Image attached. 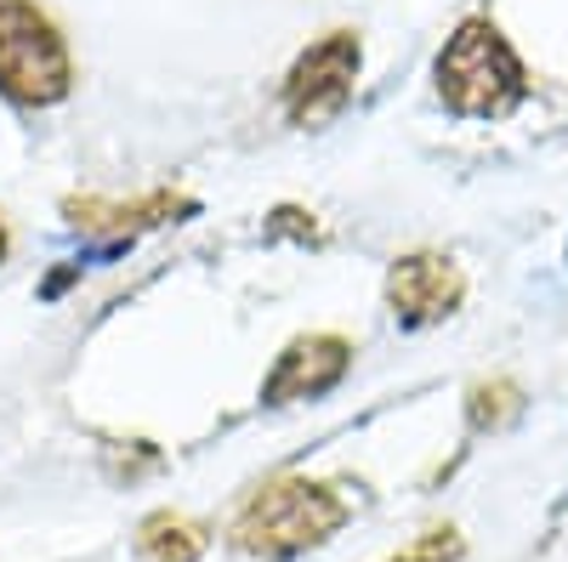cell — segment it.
Returning <instances> with one entry per match:
<instances>
[{
	"mask_svg": "<svg viewBox=\"0 0 568 562\" xmlns=\"http://www.w3.org/2000/svg\"><path fill=\"white\" fill-rule=\"evenodd\" d=\"M0 256H7V233H0Z\"/></svg>",
	"mask_w": 568,
	"mask_h": 562,
	"instance_id": "cell-11",
	"label": "cell"
},
{
	"mask_svg": "<svg viewBox=\"0 0 568 562\" xmlns=\"http://www.w3.org/2000/svg\"><path fill=\"white\" fill-rule=\"evenodd\" d=\"M466 296V278L449 256L438 251H415V256H398L393 273H387V307L398 324H409V330H420V324H438L460 307Z\"/></svg>",
	"mask_w": 568,
	"mask_h": 562,
	"instance_id": "cell-5",
	"label": "cell"
},
{
	"mask_svg": "<svg viewBox=\"0 0 568 562\" xmlns=\"http://www.w3.org/2000/svg\"><path fill=\"white\" fill-rule=\"evenodd\" d=\"M460 556V534L455 529H426L415 545H404L393 562H455Z\"/></svg>",
	"mask_w": 568,
	"mask_h": 562,
	"instance_id": "cell-10",
	"label": "cell"
},
{
	"mask_svg": "<svg viewBox=\"0 0 568 562\" xmlns=\"http://www.w3.org/2000/svg\"><path fill=\"white\" fill-rule=\"evenodd\" d=\"M517 409H524V398H517L511 381H478V387H471V403H466L471 427H506Z\"/></svg>",
	"mask_w": 568,
	"mask_h": 562,
	"instance_id": "cell-9",
	"label": "cell"
},
{
	"mask_svg": "<svg viewBox=\"0 0 568 562\" xmlns=\"http://www.w3.org/2000/svg\"><path fill=\"white\" fill-rule=\"evenodd\" d=\"M194 216V200L182 194H142L131 205H109V200H69V222L80 233H98V239H136L160 222H182Z\"/></svg>",
	"mask_w": 568,
	"mask_h": 562,
	"instance_id": "cell-7",
	"label": "cell"
},
{
	"mask_svg": "<svg viewBox=\"0 0 568 562\" xmlns=\"http://www.w3.org/2000/svg\"><path fill=\"white\" fill-rule=\"evenodd\" d=\"M342 523H347V500L329 483L267 478L240 505V518H233V545L251 556H267V562H284V556H302V551L324 545Z\"/></svg>",
	"mask_w": 568,
	"mask_h": 562,
	"instance_id": "cell-1",
	"label": "cell"
},
{
	"mask_svg": "<svg viewBox=\"0 0 568 562\" xmlns=\"http://www.w3.org/2000/svg\"><path fill=\"white\" fill-rule=\"evenodd\" d=\"M353 347L342 336H296L278 352V364L262 381V403H296V398H324L347 375Z\"/></svg>",
	"mask_w": 568,
	"mask_h": 562,
	"instance_id": "cell-6",
	"label": "cell"
},
{
	"mask_svg": "<svg viewBox=\"0 0 568 562\" xmlns=\"http://www.w3.org/2000/svg\"><path fill=\"white\" fill-rule=\"evenodd\" d=\"M438 91L455 114L500 120L529 98V74L489 18H466L438 52Z\"/></svg>",
	"mask_w": 568,
	"mask_h": 562,
	"instance_id": "cell-2",
	"label": "cell"
},
{
	"mask_svg": "<svg viewBox=\"0 0 568 562\" xmlns=\"http://www.w3.org/2000/svg\"><path fill=\"white\" fill-rule=\"evenodd\" d=\"M74 85L69 45L34 0H0V91L23 109L63 103Z\"/></svg>",
	"mask_w": 568,
	"mask_h": 562,
	"instance_id": "cell-3",
	"label": "cell"
},
{
	"mask_svg": "<svg viewBox=\"0 0 568 562\" xmlns=\"http://www.w3.org/2000/svg\"><path fill=\"white\" fill-rule=\"evenodd\" d=\"M211 545V534L182 518V511H154V518H142L136 529V556L142 562H200Z\"/></svg>",
	"mask_w": 568,
	"mask_h": 562,
	"instance_id": "cell-8",
	"label": "cell"
},
{
	"mask_svg": "<svg viewBox=\"0 0 568 562\" xmlns=\"http://www.w3.org/2000/svg\"><path fill=\"white\" fill-rule=\"evenodd\" d=\"M358 34L353 29H329L324 40H313L307 52L291 63L284 74V114L296 125H324L336 120L353 98V80H358Z\"/></svg>",
	"mask_w": 568,
	"mask_h": 562,
	"instance_id": "cell-4",
	"label": "cell"
}]
</instances>
